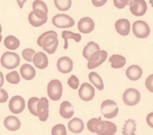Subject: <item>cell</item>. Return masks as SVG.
Listing matches in <instances>:
<instances>
[{
  "label": "cell",
  "instance_id": "obj_27",
  "mask_svg": "<svg viewBox=\"0 0 153 135\" xmlns=\"http://www.w3.org/2000/svg\"><path fill=\"white\" fill-rule=\"evenodd\" d=\"M88 77H89L90 82L93 85L94 87H96V89H98L99 91H103L104 90V82H103L101 77L98 73L90 72Z\"/></svg>",
  "mask_w": 153,
  "mask_h": 135
},
{
  "label": "cell",
  "instance_id": "obj_3",
  "mask_svg": "<svg viewBox=\"0 0 153 135\" xmlns=\"http://www.w3.org/2000/svg\"><path fill=\"white\" fill-rule=\"evenodd\" d=\"M100 111L107 119L115 118L119 112V108L117 102L113 100H105L100 105Z\"/></svg>",
  "mask_w": 153,
  "mask_h": 135
},
{
  "label": "cell",
  "instance_id": "obj_44",
  "mask_svg": "<svg viewBox=\"0 0 153 135\" xmlns=\"http://www.w3.org/2000/svg\"><path fill=\"white\" fill-rule=\"evenodd\" d=\"M150 4H151V5L152 6L153 8V0H150Z\"/></svg>",
  "mask_w": 153,
  "mask_h": 135
},
{
  "label": "cell",
  "instance_id": "obj_42",
  "mask_svg": "<svg viewBox=\"0 0 153 135\" xmlns=\"http://www.w3.org/2000/svg\"><path fill=\"white\" fill-rule=\"evenodd\" d=\"M16 1H17V4H18L19 8L22 9V8H23V5H24L25 2H26L27 0H16Z\"/></svg>",
  "mask_w": 153,
  "mask_h": 135
},
{
  "label": "cell",
  "instance_id": "obj_2",
  "mask_svg": "<svg viewBox=\"0 0 153 135\" xmlns=\"http://www.w3.org/2000/svg\"><path fill=\"white\" fill-rule=\"evenodd\" d=\"M37 43L38 45L41 47L46 53L48 54H53L56 53L58 47L59 41L56 32L54 30H48L39 36Z\"/></svg>",
  "mask_w": 153,
  "mask_h": 135
},
{
  "label": "cell",
  "instance_id": "obj_33",
  "mask_svg": "<svg viewBox=\"0 0 153 135\" xmlns=\"http://www.w3.org/2000/svg\"><path fill=\"white\" fill-rule=\"evenodd\" d=\"M35 51L31 48H25L22 52V58L28 61V62H32L33 61V57H34V54H35Z\"/></svg>",
  "mask_w": 153,
  "mask_h": 135
},
{
  "label": "cell",
  "instance_id": "obj_23",
  "mask_svg": "<svg viewBox=\"0 0 153 135\" xmlns=\"http://www.w3.org/2000/svg\"><path fill=\"white\" fill-rule=\"evenodd\" d=\"M20 73H21V77L23 79L28 80V81L32 80L36 77V70L30 64H23V65H22L21 69H20Z\"/></svg>",
  "mask_w": 153,
  "mask_h": 135
},
{
  "label": "cell",
  "instance_id": "obj_38",
  "mask_svg": "<svg viewBox=\"0 0 153 135\" xmlns=\"http://www.w3.org/2000/svg\"><path fill=\"white\" fill-rule=\"evenodd\" d=\"M145 86L147 90L153 93V74L150 75L145 80Z\"/></svg>",
  "mask_w": 153,
  "mask_h": 135
},
{
  "label": "cell",
  "instance_id": "obj_21",
  "mask_svg": "<svg viewBox=\"0 0 153 135\" xmlns=\"http://www.w3.org/2000/svg\"><path fill=\"white\" fill-rule=\"evenodd\" d=\"M59 114L63 118L70 119L74 114V108L73 104L67 101H63L59 108Z\"/></svg>",
  "mask_w": 153,
  "mask_h": 135
},
{
  "label": "cell",
  "instance_id": "obj_35",
  "mask_svg": "<svg viewBox=\"0 0 153 135\" xmlns=\"http://www.w3.org/2000/svg\"><path fill=\"white\" fill-rule=\"evenodd\" d=\"M67 84L73 90H76L80 87V81H79L78 77L74 75H73L69 77Z\"/></svg>",
  "mask_w": 153,
  "mask_h": 135
},
{
  "label": "cell",
  "instance_id": "obj_19",
  "mask_svg": "<svg viewBox=\"0 0 153 135\" xmlns=\"http://www.w3.org/2000/svg\"><path fill=\"white\" fill-rule=\"evenodd\" d=\"M4 127L10 132H16L21 128V121L15 116H8L4 120Z\"/></svg>",
  "mask_w": 153,
  "mask_h": 135
},
{
  "label": "cell",
  "instance_id": "obj_11",
  "mask_svg": "<svg viewBox=\"0 0 153 135\" xmlns=\"http://www.w3.org/2000/svg\"><path fill=\"white\" fill-rule=\"evenodd\" d=\"M78 95L83 101H91L95 97V88L89 83H83L79 87Z\"/></svg>",
  "mask_w": 153,
  "mask_h": 135
},
{
  "label": "cell",
  "instance_id": "obj_28",
  "mask_svg": "<svg viewBox=\"0 0 153 135\" xmlns=\"http://www.w3.org/2000/svg\"><path fill=\"white\" fill-rule=\"evenodd\" d=\"M4 46L6 47V49L10 50V51H14L16 50L19 46H20V41L19 39L14 36H7L4 41Z\"/></svg>",
  "mask_w": 153,
  "mask_h": 135
},
{
  "label": "cell",
  "instance_id": "obj_13",
  "mask_svg": "<svg viewBox=\"0 0 153 135\" xmlns=\"http://www.w3.org/2000/svg\"><path fill=\"white\" fill-rule=\"evenodd\" d=\"M8 108L13 115H18L24 110L25 101L22 96L15 95L10 100L9 104H8Z\"/></svg>",
  "mask_w": 153,
  "mask_h": 135
},
{
  "label": "cell",
  "instance_id": "obj_15",
  "mask_svg": "<svg viewBox=\"0 0 153 135\" xmlns=\"http://www.w3.org/2000/svg\"><path fill=\"white\" fill-rule=\"evenodd\" d=\"M77 28L82 34H90L95 28V22L91 17H83L78 21Z\"/></svg>",
  "mask_w": 153,
  "mask_h": 135
},
{
  "label": "cell",
  "instance_id": "obj_12",
  "mask_svg": "<svg viewBox=\"0 0 153 135\" xmlns=\"http://www.w3.org/2000/svg\"><path fill=\"white\" fill-rule=\"evenodd\" d=\"M129 7L131 13L137 17L143 16L148 11V6L145 0H132Z\"/></svg>",
  "mask_w": 153,
  "mask_h": 135
},
{
  "label": "cell",
  "instance_id": "obj_31",
  "mask_svg": "<svg viewBox=\"0 0 153 135\" xmlns=\"http://www.w3.org/2000/svg\"><path fill=\"white\" fill-rule=\"evenodd\" d=\"M54 4L59 11L66 12L72 6V0H54Z\"/></svg>",
  "mask_w": 153,
  "mask_h": 135
},
{
  "label": "cell",
  "instance_id": "obj_26",
  "mask_svg": "<svg viewBox=\"0 0 153 135\" xmlns=\"http://www.w3.org/2000/svg\"><path fill=\"white\" fill-rule=\"evenodd\" d=\"M99 50H100V45H99L97 43H95V42H93V41H91V42H89V43L85 45V47L83 48L82 56L84 57L85 60L88 61V60L91 58V56L95 52H97V51H99Z\"/></svg>",
  "mask_w": 153,
  "mask_h": 135
},
{
  "label": "cell",
  "instance_id": "obj_18",
  "mask_svg": "<svg viewBox=\"0 0 153 135\" xmlns=\"http://www.w3.org/2000/svg\"><path fill=\"white\" fill-rule=\"evenodd\" d=\"M126 77L131 81H137L143 77V69L136 64L131 65L126 71Z\"/></svg>",
  "mask_w": 153,
  "mask_h": 135
},
{
  "label": "cell",
  "instance_id": "obj_1",
  "mask_svg": "<svg viewBox=\"0 0 153 135\" xmlns=\"http://www.w3.org/2000/svg\"><path fill=\"white\" fill-rule=\"evenodd\" d=\"M88 130L99 135H113L117 131V126L109 121H103L101 117L91 118L87 123Z\"/></svg>",
  "mask_w": 153,
  "mask_h": 135
},
{
  "label": "cell",
  "instance_id": "obj_7",
  "mask_svg": "<svg viewBox=\"0 0 153 135\" xmlns=\"http://www.w3.org/2000/svg\"><path fill=\"white\" fill-rule=\"evenodd\" d=\"M132 30L134 35L140 39H143V38H147L150 34H151V28L149 24L142 20H135L133 23L132 26Z\"/></svg>",
  "mask_w": 153,
  "mask_h": 135
},
{
  "label": "cell",
  "instance_id": "obj_24",
  "mask_svg": "<svg viewBox=\"0 0 153 135\" xmlns=\"http://www.w3.org/2000/svg\"><path fill=\"white\" fill-rule=\"evenodd\" d=\"M62 38L65 41V43H64V49L67 50L68 49V40L73 39L76 43H79L82 40V35L79 34V33H74V32L69 31V30H64L62 32Z\"/></svg>",
  "mask_w": 153,
  "mask_h": 135
},
{
  "label": "cell",
  "instance_id": "obj_37",
  "mask_svg": "<svg viewBox=\"0 0 153 135\" xmlns=\"http://www.w3.org/2000/svg\"><path fill=\"white\" fill-rule=\"evenodd\" d=\"M132 0H113L114 5L117 9H123L126 6L129 5Z\"/></svg>",
  "mask_w": 153,
  "mask_h": 135
},
{
  "label": "cell",
  "instance_id": "obj_16",
  "mask_svg": "<svg viewBox=\"0 0 153 135\" xmlns=\"http://www.w3.org/2000/svg\"><path fill=\"white\" fill-rule=\"evenodd\" d=\"M57 70L62 74H68L74 69V62L73 60L67 56H63L58 59L56 62Z\"/></svg>",
  "mask_w": 153,
  "mask_h": 135
},
{
  "label": "cell",
  "instance_id": "obj_41",
  "mask_svg": "<svg viewBox=\"0 0 153 135\" xmlns=\"http://www.w3.org/2000/svg\"><path fill=\"white\" fill-rule=\"evenodd\" d=\"M146 122L148 124V126L150 127L153 128V112H151L147 115V117H146Z\"/></svg>",
  "mask_w": 153,
  "mask_h": 135
},
{
  "label": "cell",
  "instance_id": "obj_30",
  "mask_svg": "<svg viewBox=\"0 0 153 135\" xmlns=\"http://www.w3.org/2000/svg\"><path fill=\"white\" fill-rule=\"evenodd\" d=\"M39 99L37 97H31L28 101V109L31 115L38 117V105Z\"/></svg>",
  "mask_w": 153,
  "mask_h": 135
},
{
  "label": "cell",
  "instance_id": "obj_20",
  "mask_svg": "<svg viewBox=\"0 0 153 135\" xmlns=\"http://www.w3.org/2000/svg\"><path fill=\"white\" fill-rule=\"evenodd\" d=\"M32 62L39 69H44L48 66V58L43 52H38L34 54Z\"/></svg>",
  "mask_w": 153,
  "mask_h": 135
},
{
  "label": "cell",
  "instance_id": "obj_14",
  "mask_svg": "<svg viewBox=\"0 0 153 135\" xmlns=\"http://www.w3.org/2000/svg\"><path fill=\"white\" fill-rule=\"evenodd\" d=\"M49 116V102L46 97L39 99L38 105V117L41 122H46Z\"/></svg>",
  "mask_w": 153,
  "mask_h": 135
},
{
  "label": "cell",
  "instance_id": "obj_45",
  "mask_svg": "<svg viewBox=\"0 0 153 135\" xmlns=\"http://www.w3.org/2000/svg\"><path fill=\"white\" fill-rule=\"evenodd\" d=\"M1 41H2V35H1V33H0V43H1Z\"/></svg>",
  "mask_w": 153,
  "mask_h": 135
},
{
  "label": "cell",
  "instance_id": "obj_5",
  "mask_svg": "<svg viewBox=\"0 0 153 135\" xmlns=\"http://www.w3.org/2000/svg\"><path fill=\"white\" fill-rule=\"evenodd\" d=\"M28 20L31 26L39 28L48 21V12L39 9H32L29 13Z\"/></svg>",
  "mask_w": 153,
  "mask_h": 135
},
{
  "label": "cell",
  "instance_id": "obj_32",
  "mask_svg": "<svg viewBox=\"0 0 153 135\" xmlns=\"http://www.w3.org/2000/svg\"><path fill=\"white\" fill-rule=\"evenodd\" d=\"M5 79L6 81L9 83V84H12V85H18L20 83V75L17 71L13 70V71H11L9 72L6 77H5Z\"/></svg>",
  "mask_w": 153,
  "mask_h": 135
},
{
  "label": "cell",
  "instance_id": "obj_43",
  "mask_svg": "<svg viewBox=\"0 0 153 135\" xmlns=\"http://www.w3.org/2000/svg\"><path fill=\"white\" fill-rule=\"evenodd\" d=\"M4 74L0 71V87H2V86H3V85H4Z\"/></svg>",
  "mask_w": 153,
  "mask_h": 135
},
{
  "label": "cell",
  "instance_id": "obj_36",
  "mask_svg": "<svg viewBox=\"0 0 153 135\" xmlns=\"http://www.w3.org/2000/svg\"><path fill=\"white\" fill-rule=\"evenodd\" d=\"M32 9H39L42 10L46 12H48V6L46 4L45 2L41 1V0H35L32 3Z\"/></svg>",
  "mask_w": 153,
  "mask_h": 135
},
{
  "label": "cell",
  "instance_id": "obj_46",
  "mask_svg": "<svg viewBox=\"0 0 153 135\" xmlns=\"http://www.w3.org/2000/svg\"><path fill=\"white\" fill-rule=\"evenodd\" d=\"M2 32V26H1V24H0V33Z\"/></svg>",
  "mask_w": 153,
  "mask_h": 135
},
{
  "label": "cell",
  "instance_id": "obj_17",
  "mask_svg": "<svg viewBox=\"0 0 153 135\" xmlns=\"http://www.w3.org/2000/svg\"><path fill=\"white\" fill-rule=\"evenodd\" d=\"M115 29L120 36H126L131 31V23L127 19H119L115 22Z\"/></svg>",
  "mask_w": 153,
  "mask_h": 135
},
{
  "label": "cell",
  "instance_id": "obj_25",
  "mask_svg": "<svg viewBox=\"0 0 153 135\" xmlns=\"http://www.w3.org/2000/svg\"><path fill=\"white\" fill-rule=\"evenodd\" d=\"M109 62L112 69H122L126 64V58L121 54H113L109 58Z\"/></svg>",
  "mask_w": 153,
  "mask_h": 135
},
{
  "label": "cell",
  "instance_id": "obj_39",
  "mask_svg": "<svg viewBox=\"0 0 153 135\" xmlns=\"http://www.w3.org/2000/svg\"><path fill=\"white\" fill-rule=\"evenodd\" d=\"M8 100V93L7 92L0 87V103H4Z\"/></svg>",
  "mask_w": 153,
  "mask_h": 135
},
{
  "label": "cell",
  "instance_id": "obj_4",
  "mask_svg": "<svg viewBox=\"0 0 153 135\" xmlns=\"http://www.w3.org/2000/svg\"><path fill=\"white\" fill-rule=\"evenodd\" d=\"M0 63L6 69H13L20 65V56L13 52H5L1 56Z\"/></svg>",
  "mask_w": 153,
  "mask_h": 135
},
{
  "label": "cell",
  "instance_id": "obj_8",
  "mask_svg": "<svg viewBox=\"0 0 153 135\" xmlns=\"http://www.w3.org/2000/svg\"><path fill=\"white\" fill-rule=\"evenodd\" d=\"M123 102L129 107H133L137 105L141 101V93L135 88H128L126 89L122 96Z\"/></svg>",
  "mask_w": 153,
  "mask_h": 135
},
{
  "label": "cell",
  "instance_id": "obj_34",
  "mask_svg": "<svg viewBox=\"0 0 153 135\" xmlns=\"http://www.w3.org/2000/svg\"><path fill=\"white\" fill-rule=\"evenodd\" d=\"M51 134L53 135H65L66 134V128L63 124H58L53 126L51 130Z\"/></svg>",
  "mask_w": 153,
  "mask_h": 135
},
{
  "label": "cell",
  "instance_id": "obj_29",
  "mask_svg": "<svg viewBox=\"0 0 153 135\" xmlns=\"http://www.w3.org/2000/svg\"><path fill=\"white\" fill-rule=\"evenodd\" d=\"M135 133H136V122L132 118H128L125 123L122 134L125 135H134L135 134Z\"/></svg>",
  "mask_w": 153,
  "mask_h": 135
},
{
  "label": "cell",
  "instance_id": "obj_40",
  "mask_svg": "<svg viewBox=\"0 0 153 135\" xmlns=\"http://www.w3.org/2000/svg\"><path fill=\"white\" fill-rule=\"evenodd\" d=\"M91 2L95 7H101L107 4L108 0H91Z\"/></svg>",
  "mask_w": 153,
  "mask_h": 135
},
{
  "label": "cell",
  "instance_id": "obj_9",
  "mask_svg": "<svg viewBox=\"0 0 153 135\" xmlns=\"http://www.w3.org/2000/svg\"><path fill=\"white\" fill-rule=\"evenodd\" d=\"M108 55V52L105 50H99V51L95 52L91 56V58L88 60L87 68L89 69H94L100 67L106 61Z\"/></svg>",
  "mask_w": 153,
  "mask_h": 135
},
{
  "label": "cell",
  "instance_id": "obj_6",
  "mask_svg": "<svg viewBox=\"0 0 153 135\" xmlns=\"http://www.w3.org/2000/svg\"><path fill=\"white\" fill-rule=\"evenodd\" d=\"M47 93L51 101H57L61 99L63 94V85L62 83L57 79L51 80L47 87Z\"/></svg>",
  "mask_w": 153,
  "mask_h": 135
},
{
  "label": "cell",
  "instance_id": "obj_10",
  "mask_svg": "<svg viewBox=\"0 0 153 135\" xmlns=\"http://www.w3.org/2000/svg\"><path fill=\"white\" fill-rule=\"evenodd\" d=\"M52 23L58 28H68L74 25V20L70 15L58 13L52 18Z\"/></svg>",
  "mask_w": 153,
  "mask_h": 135
},
{
  "label": "cell",
  "instance_id": "obj_22",
  "mask_svg": "<svg viewBox=\"0 0 153 135\" xmlns=\"http://www.w3.org/2000/svg\"><path fill=\"white\" fill-rule=\"evenodd\" d=\"M68 129L72 134H79L84 129V123L79 117H74L68 122Z\"/></svg>",
  "mask_w": 153,
  "mask_h": 135
}]
</instances>
